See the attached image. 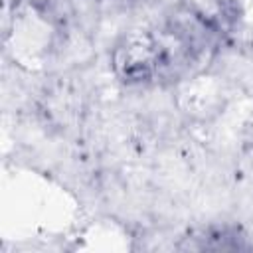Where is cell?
Returning a JSON list of instances; mask_svg holds the SVG:
<instances>
[{"label": "cell", "mask_w": 253, "mask_h": 253, "mask_svg": "<svg viewBox=\"0 0 253 253\" xmlns=\"http://www.w3.org/2000/svg\"><path fill=\"white\" fill-rule=\"evenodd\" d=\"M162 45L150 34H130L113 53L115 71L126 83H142L158 73Z\"/></svg>", "instance_id": "6da1fadb"}]
</instances>
